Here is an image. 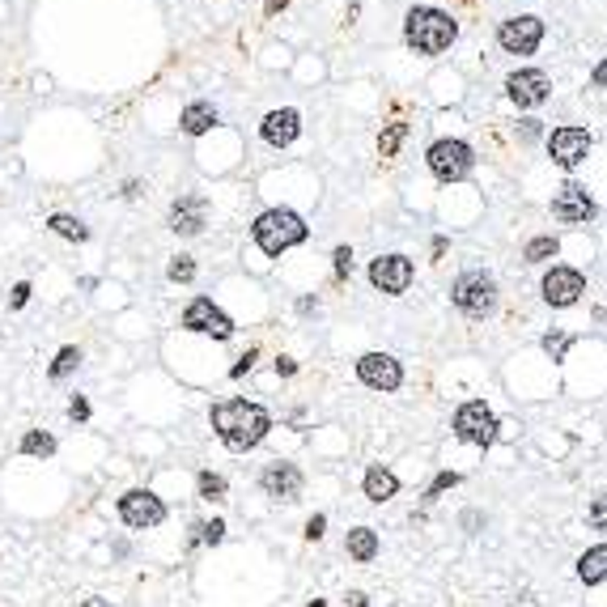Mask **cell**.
<instances>
[{
	"mask_svg": "<svg viewBox=\"0 0 607 607\" xmlns=\"http://www.w3.org/2000/svg\"><path fill=\"white\" fill-rule=\"evenodd\" d=\"M81 607H111V603H107V599H85Z\"/></svg>",
	"mask_w": 607,
	"mask_h": 607,
	"instance_id": "obj_44",
	"label": "cell"
},
{
	"mask_svg": "<svg viewBox=\"0 0 607 607\" xmlns=\"http://www.w3.org/2000/svg\"><path fill=\"white\" fill-rule=\"evenodd\" d=\"M518 136H523V141H535V136H540V119H523Z\"/></svg>",
	"mask_w": 607,
	"mask_h": 607,
	"instance_id": "obj_38",
	"label": "cell"
},
{
	"mask_svg": "<svg viewBox=\"0 0 607 607\" xmlns=\"http://www.w3.org/2000/svg\"><path fill=\"white\" fill-rule=\"evenodd\" d=\"M251 366H256V349H251V352H247V357L238 361V366H234V378H242V374H247Z\"/></svg>",
	"mask_w": 607,
	"mask_h": 607,
	"instance_id": "obj_39",
	"label": "cell"
},
{
	"mask_svg": "<svg viewBox=\"0 0 607 607\" xmlns=\"http://www.w3.org/2000/svg\"><path fill=\"white\" fill-rule=\"evenodd\" d=\"M455 433L464 438V442H472V447H489L497 438V416L484 408V403H464L459 408V416H455Z\"/></svg>",
	"mask_w": 607,
	"mask_h": 607,
	"instance_id": "obj_9",
	"label": "cell"
},
{
	"mask_svg": "<svg viewBox=\"0 0 607 607\" xmlns=\"http://www.w3.org/2000/svg\"><path fill=\"white\" fill-rule=\"evenodd\" d=\"M552 217L560 225H586L594 217V200L586 187H577V183H565L557 195H552Z\"/></svg>",
	"mask_w": 607,
	"mask_h": 607,
	"instance_id": "obj_12",
	"label": "cell"
},
{
	"mask_svg": "<svg viewBox=\"0 0 607 607\" xmlns=\"http://www.w3.org/2000/svg\"><path fill=\"white\" fill-rule=\"evenodd\" d=\"M195 484H200V497H204V501H225V480L217 476V472H200Z\"/></svg>",
	"mask_w": 607,
	"mask_h": 607,
	"instance_id": "obj_27",
	"label": "cell"
},
{
	"mask_svg": "<svg viewBox=\"0 0 607 607\" xmlns=\"http://www.w3.org/2000/svg\"><path fill=\"white\" fill-rule=\"evenodd\" d=\"M403 132H408V124H391V128L378 136V149H383V158H395V149H400Z\"/></svg>",
	"mask_w": 607,
	"mask_h": 607,
	"instance_id": "obj_29",
	"label": "cell"
},
{
	"mask_svg": "<svg viewBox=\"0 0 607 607\" xmlns=\"http://www.w3.org/2000/svg\"><path fill=\"white\" fill-rule=\"evenodd\" d=\"M450 298H455V306H459L464 315L484 319V315L497 310V281L489 272H464V276L455 281V289H450Z\"/></svg>",
	"mask_w": 607,
	"mask_h": 607,
	"instance_id": "obj_4",
	"label": "cell"
},
{
	"mask_svg": "<svg viewBox=\"0 0 607 607\" xmlns=\"http://www.w3.org/2000/svg\"><path fill=\"white\" fill-rule=\"evenodd\" d=\"M22 455H39V459H48V455H56V438H51V433L30 429L26 438H22Z\"/></svg>",
	"mask_w": 607,
	"mask_h": 607,
	"instance_id": "obj_25",
	"label": "cell"
},
{
	"mask_svg": "<svg viewBox=\"0 0 607 607\" xmlns=\"http://www.w3.org/2000/svg\"><path fill=\"white\" fill-rule=\"evenodd\" d=\"M81 366V349H73V344H65V349L56 352V361H51V383H60V378H68V374H73V369Z\"/></svg>",
	"mask_w": 607,
	"mask_h": 607,
	"instance_id": "obj_24",
	"label": "cell"
},
{
	"mask_svg": "<svg viewBox=\"0 0 607 607\" xmlns=\"http://www.w3.org/2000/svg\"><path fill=\"white\" fill-rule=\"evenodd\" d=\"M119 518H124L128 527H136V531L158 527L161 518H166V506H161V497L144 493V489H132V493L119 497Z\"/></svg>",
	"mask_w": 607,
	"mask_h": 607,
	"instance_id": "obj_10",
	"label": "cell"
},
{
	"mask_svg": "<svg viewBox=\"0 0 607 607\" xmlns=\"http://www.w3.org/2000/svg\"><path fill=\"white\" fill-rule=\"evenodd\" d=\"M586 293V281L577 268H552L543 276V302L548 306H574Z\"/></svg>",
	"mask_w": 607,
	"mask_h": 607,
	"instance_id": "obj_16",
	"label": "cell"
},
{
	"mask_svg": "<svg viewBox=\"0 0 607 607\" xmlns=\"http://www.w3.org/2000/svg\"><path fill=\"white\" fill-rule=\"evenodd\" d=\"M306 607H327V603H323V599H315V603H306Z\"/></svg>",
	"mask_w": 607,
	"mask_h": 607,
	"instance_id": "obj_45",
	"label": "cell"
},
{
	"mask_svg": "<svg viewBox=\"0 0 607 607\" xmlns=\"http://www.w3.org/2000/svg\"><path fill=\"white\" fill-rule=\"evenodd\" d=\"M323 527H327V518H323V514H315V518L306 523V540H319V535H323Z\"/></svg>",
	"mask_w": 607,
	"mask_h": 607,
	"instance_id": "obj_36",
	"label": "cell"
},
{
	"mask_svg": "<svg viewBox=\"0 0 607 607\" xmlns=\"http://www.w3.org/2000/svg\"><path fill=\"white\" fill-rule=\"evenodd\" d=\"M293 369H298V366H293L289 357H281V361H276V374H293Z\"/></svg>",
	"mask_w": 607,
	"mask_h": 607,
	"instance_id": "obj_40",
	"label": "cell"
},
{
	"mask_svg": "<svg viewBox=\"0 0 607 607\" xmlns=\"http://www.w3.org/2000/svg\"><path fill=\"white\" fill-rule=\"evenodd\" d=\"M204 217H208V200L204 195H178L175 204H170V230H175L178 238H195L200 230H204Z\"/></svg>",
	"mask_w": 607,
	"mask_h": 607,
	"instance_id": "obj_15",
	"label": "cell"
},
{
	"mask_svg": "<svg viewBox=\"0 0 607 607\" xmlns=\"http://www.w3.org/2000/svg\"><path fill=\"white\" fill-rule=\"evenodd\" d=\"M298 132H302V115L293 111V107L268 111V115H264V124H259V136H264L272 149H285V144H293V141H298Z\"/></svg>",
	"mask_w": 607,
	"mask_h": 607,
	"instance_id": "obj_18",
	"label": "cell"
},
{
	"mask_svg": "<svg viewBox=\"0 0 607 607\" xmlns=\"http://www.w3.org/2000/svg\"><path fill=\"white\" fill-rule=\"evenodd\" d=\"M212 429L230 450H251L264 442V433L272 429V416L259 403L247 400H225L212 403Z\"/></svg>",
	"mask_w": 607,
	"mask_h": 607,
	"instance_id": "obj_1",
	"label": "cell"
},
{
	"mask_svg": "<svg viewBox=\"0 0 607 607\" xmlns=\"http://www.w3.org/2000/svg\"><path fill=\"white\" fill-rule=\"evenodd\" d=\"M212 124H217L212 102H187V107H183V115H178V128L187 132V136H204Z\"/></svg>",
	"mask_w": 607,
	"mask_h": 607,
	"instance_id": "obj_19",
	"label": "cell"
},
{
	"mask_svg": "<svg viewBox=\"0 0 607 607\" xmlns=\"http://www.w3.org/2000/svg\"><path fill=\"white\" fill-rule=\"evenodd\" d=\"M349 607H369V603H366V594H349Z\"/></svg>",
	"mask_w": 607,
	"mask_h": 607,
	"instance_id": "obj_43",
	"label": "cell"
},
{
	"mask_svg": "<svg viewBox=\"0 0 607 607\" xmlns=\"http://www.w3.org/2000/svg\"><path fill=\"white\" fill-rule=\"evenodd\" d=\"M344 548H349L352 560H374V557H378V535H374L369 527H357V531H349Z\"/></svg>",
	"mask_w": 607,
	"mask_h": 607,
	"instance_id": "obj_22",
	"label": "cell"
},
{
	"mask_svg": "<svg viewBox=\"0 0 607 607\" xmlns=\"http://www.w3.org/2000/svg\"><path fill=\"white\" fill-rule=\"evenodd\" d=\"M251 234H256V247L264 256H285L289 247H298L306 242V221L293 212V208H268V212H259L256 225H251Z\"/></svg>",
	"mask_w": 607,
	"mask_h": 607,
	"instance_id": "obj_3",
	"label": "cell"
},
{
	"mask_svg": "<svg viewBox=\"0 0 607 607\" xmlns=\"http://www.w3.org/2000/svg\"><path fill=\"white\" fill-rule=\"evenodd\" d=\"M506 94H510L514 107H540L543 98L552 94V81L540 68H518L506 77Z\"/></svg>",
	"mask_w": 607,
	"mask_h": 607,
	"instance_id": "obj_11",
	"label": "cell"
},
{
	"mask_svg": "<svg viewBox=\"0 0 607 607\" xmlns=\"http://www.w3.org/2000/svg\"><path fill=\"white\" fill-rule=\"evenodd\" d=\"M577 577H582L586 586L607 582V543H599V548H591V552H582V560H577Z\"/></svg>",
	"mask_w": 607,
	"mask_h": 607,
	"instance_id": "obj_21",
	"label": "cell"
},
{
	"mask_svg": "<svg viewBox=\"0 0 607 607\" xmlns=\"http://www.w3.org/2000/svg\"><path fill=\"white\" fill-rule=\"evenodd\" d=\"M523 256H527V264H543V259L557 256V238H552V234H543V238H531Z\"/></svg>",
	"mask_w": 607,
	"mask_h": 607,
	"instance_id": "obj_26",
	"label": "cell"
},
{
	"mask_svg": "<svg viewBox=\"0 0 607 607\" xmlns=\"http://www.w3.org/2000/svg\"><path fill=\"white\" fill-rule=\"evenodd\" d=\"M68 416H73V421H85V416H90V403H85V400L77 395V400L68 403Z\"/></svg>",
	"mask_w": 607,
	"mask_h": 607,
	"instance_id": "obj_37",
	"label": "cell"
},
{
	"mask_svg": "<svg viewBox=\"0 0 607 607\" xmlns=\"http://www.w3.org/2000/svg\"><path fill=\"white\" fill-rule=\"evenodd\" d=\"M455 34H459V22L442 9H433V4H416L408 9L403 17V39H408V48L425 51V56H438V51H447L455 43Z\"/></svg>",
	"mask_w": 607,
	"mask_h": 607,
	"instance_id": "obj_2",
	"label": "cell"
},
{
	"mask_svg": "<svg viewBox=\"0 0 607 607\" xmlns=\"http://www.w3.org/2000/svg\"><path fill=\"white\" fill-rule=\"evenodd\" d=\"M586 523H591L594 531H607V493L591 501V510H586Z\"/></svg>",
	"mask_w": 607,
	"mask_h": 607,
	"instance_id": "obj_30",
	"label": "cell"
},
{
	"mask_svg": "<svg viewBox=\"0 0 607 607\" xmlns=\"http://www.w3.org/2000/svg\"><path fill=\"white\" fill-rule=\"evenodd\" d=\"M357 378L374 391H395L403 383V369L395 357H386V352H366L361 361H357Z\"/></svg>",
	"mask_w": 607,
	"mask_h": 607,
	"instance_id": "obj_13",
	"label": "cell"
},
{
	"mask_svg": "<svg viewBox=\"0 0 607 607\" xmlns=\"http://www.w3.org/2000/svg\"><path fill=\"white\" fill-rule=\"evenodd\" d=\"M259 489H264L272 501H298V497H302V472L293 464H268L264 476H259Z\"/></svg>",
	"mask_w": 607,
	"mask_h": 607,
	"instance_id": "obj_17",
	"label": "cell"
},
{
	"mask_svg": "<svg viewBox=\"0 0 607 607\" xmlns=\"http://www.w3.org/2000/svg\"><path fill=\"white\" fill-rule=\"evenodd\" d=\"M543 349L552 352V361H560L565 349H569V336H543Z\"/></svg>",
	"mask_w": 607,
	"mask_h": 607,
	"instance_id": "obj_32",
	"label": "cell"
},
{
	"mask_svg": "<svg viewBox=\"0 0 607 607\" xmlns=\"http://www.w3.org/2000/svg\"><path fill=\"white\" fill-rule=\"evenodd\" d=\"M48 230H51V234H60V238H68V242H85V238H90L85 221H81V217H68V212H51Z\"/></svg>",
	"mask_w": 607,
	"mask_h": 607,
	"instance_id": "obj_23",
	"label": "cell"
},
{
	"mask_svg": "<svg viewBox=\"0 0 607 607\" xmlns=\"http://www.w3.org/2000/svg\"><path fill=\"white\" fill-rule=\"evenodd\" d=\"M285 4H289V0H264V9H268V13H281Z\"/></svg>",
	"mask_w": 607,
	"mask_h": 607,
	"instance_id": "obj_41",
	"label": "cell"
},
{
	"mask_svg": "<svg viewBox=\"0 0 607 607\" xmlns=\"http://www.w3.org/2000/svg\"><path fill=\"white\" fill-rule=\"evenodd\" d=\"M26 302H30V285L22 281V285H13V298H9V306H13V310H22Z\"/></svg>",
	"mask_w": 607,
	"mask_h": 607,
	"instance_id": "obj_35",
	"label": "cell"
},
{
	"mask_svg": "<svg viewBox=\"0 0 607 607\" xmlns=\"http://www.w3.org/2000/svg\"><path fill=\"white\" fill-rule=\"evenodd\" d=\"M332 259H336V276H349V272H352V251H349V247H336V256H332Z\"/></svg>",
	"mask_w": 607,
	"mask_h": 607,
	"instance_id": "obj_34",
	"label": "cell"
},
{
	"mask_svg": "<svg viewBox=\"0 0 607 607\" xmlns=\"http://www.w3.org/2000/svg\"><path fill=\"white\" fill-rule=\"evenodd\" d=\"M543 39V22L540 17H510L497 26V43L510 51V56H531Z\"/></svg>",
	"mask_w": 607,
	"mask_h": 607,
	"instance_id": "obj_7",
	"label": "cell"
},
{
	"mask_svg": "<svg viewBox=\"0 0 607 607\" xmlns=\"http://www.w3.org/2000/svg\"><path fill=\"white\" fill-rule=\"evenodd\" d=\"M183 327H187V332H200V336H212V340L234 336L230 315H225L221 306H212V298H195V302L183 310Z\"/></svg>",
	"mask_w": 607,
	"mask_h": 607,
	"instance_id": "obj_6",
	"label": "cell"
},
{
	"mask_svg": "<svg viewBox=\"0 0 607 607\" xmlns=\"http://www.w3.org/2000/svg\"><path fill=\"white\" fill-rule=\"evenodd\" d=\"M455 484H459V476H455V472H442V476L433 480V489H429V501H433V497H438V493H447V489H455Z\"/></svg>",
	"mask_w": 607,
	"mask_h": 607,
	"instance_id": "obj_33",
	"label": "cell"
},
{
	"mask_svg": "<svg viewBox=\"0 0 607 607\" xmlns=\"http://www.w3.org/2000/svg\"><path fill=\"white\" fill-rule=\"evenodd\" d=\"M195 531H200V540H204V543H221V540H225V523H221V518H212V523H200Z\"/></svg>",
	"mask_w": 607,
	"mask_h": 607,
	"instance_id": "obj_31",
	"label": "cell"
},
{
	"mask_svg": "<svg viewBox=\"0 0 607 607\" xmlns=\"http://www.w3.org/2000/svg\"><path fill=\"white\" fill-rule=\"evenodd\" d=\"M369 285L383 293H403L412 285V259L408 256H383L369 264Z\"/></svg>",
	"mask_w": 607,
	"mask_h": 607,
	"instance_id": "obj_14",
	"label": "cell"
},
{
	"mask_svg": "<svg viewBox=\"0 0 607 607\" xmlns=\"http://www.w3.org/2000/svg\"><path fill=\"white\" fill-rule=\"evenodd\" d=\"M166 276H170L175 285H187V281L195 276V259L192 256H175L170 259V268H166Z\"/></svg>",
	"mask_w": 607,
	"mask_h": 607,
	"instance_id": "obj_28",
	"label": "cell"
},
{
	"mask_svg": "<svg viewBox=\"0 0 607 607\" xmlns=\"http://www.w3.org/2000/svg\"><path fill=\"white\" fill-rule=\"evenodd\" d=\"M594 85H607V60L599 68H594Z\"/></svg>",
	"mask_w": 607,
	"mask_h": 607,
	"instance_id": "obj_42",
	"label": "cell"
},
{
	"mask_svg": "<svg viewBox=\"0 0 607 607\" xmlns=\"http://www.w3.org/2000/svg\"><path fill=\"white\" fill-rule=\"evenodd\" d=\"M425 161H429V170L442 183H459V178L472 175V166H476V153H472V144L467 141H433L429 153H425Z\"/></svg>",
	"mask_w": 607,
	"mask_h": 607,
	"instance_id": "obj_5",
	"label": "cell"
},
{
	"mask_svg": "<svg viewBox=\"0 0 607 607\" xmlns=\"http://www.w3.org/2000/svg\"><path fill=\"white\" fill-rule=\"evenodd\" d=\"M548 153H552V161H557L560 170H574V166H582L586 153H591V132L586 128H557L552 136H548Z\"/></svg>",
	"mask_w": 607,
	"mask_h": 607,
	"instance_id": "obj_8",
	"label": "cell"
},
{
	"mask_svg": "<svg viewBox=\"0 0 607 607\" xmlns=\"http://www.w3.org/2000/svg\"><path fill=\"white\" fill-rule=\"evenodd\" d=\"M395 493H400V480L391 476L386 467H369L366 472V497L369 501H378V506H383V501H391Z\"/></svg>",
	"mask_w": 607,
	"mask_h": 607,
	"instance_id": "obj_20",
	"label": "cell"
}]
</instances>
